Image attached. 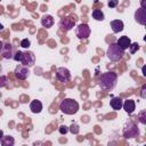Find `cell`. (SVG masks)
Returning a JSON list of instances; mask_svg holds the SVG:
<instances>
[{
	"label": "cell",
	"instance_id": "6da1fadb",
	"mask_svg": "<svg viewBox=\"0 0 146 146\" xmlns=\"http://www.w3.org/2000/svg\"><path fill=\"white\" fill-rule=\"evenodd\" d=\"M117 82V74L115 72H105L99 76L98 84L100 89L105 91H111L115 88Z\"/></svg>",
	"mask_w": 146,
	"mask_h": 146
},
{
	"label": "cell",
	"instance_id": "7a4b0ae2",
	"mask_svg": "<svg viewBox=\"0 0 146 146\" xmlns=\"http://www.w3.org/2000/svg\"><path fill=\"white\" fill-rule=\"evenodd\" d=\"M80 106L79 103L76 100H74L73 98H65L64 100H62L60 105H59V110L67 115H73L79 111Z\"/></svg>",
	"mask_w": 146,
	"mask_h": 146
},
{
	"label": "cell",
	"instance_id": "3957f363",
	"mask_svg": "<svg viewBox=\"0 0 146 146\" xmlns=\"http://www.w3.org/2000/svg\"><path fill=\"white\" fill-rule=\"evenodd\" d=\"M124 55V50L117 46V43H111L106 50V56L112 62H119Z\"/></svg>",
	"mask_w": 146,
	"mask_h": 146
},
{
	"label": "cell",
	"instance_id": "277c9868",
	"mask_svg": "<svg viewBox=\"0 0 146 146\" xmlns=\"http://www.w3.org/2000/svg\"><path fill=\"white\" fill-rule=\"evenodd\" d=\"M140 133L138 127L132 123V122H128L123 129V137L125 138H135V137H138Z\"/></svg>",
	"mask_w": 146,
	"mask_h": 146
},
{
	"label": "cell",
	"instance_id": "5b68a950",
	"mask_svg": "<svg viewBox=\"0 0 146 146\" xmlns=\"http://www.w3.org/2000/svg\"><path fill=\"white\" fill-rule=\"evenodd\" d=\"M75 33H76V36H78L80 40H86V39H88L89 35H90V27H89L88 24L81 23L80 25L76 26Z\"/></svg>",
	"mask_w": 146,
	"mask_h": 146
},
{
	"label": "cell",
	"instance_id": "8992f818",
	"mask_svg": "<svg viewBox=\"0 0 146 146\" xmlns=\"http://www.w3.org/2000/svg\"><path fill=\"white\" fill-rule=\"evenodd\" d=\"M56 79L59 82H63V83L70 82V80H71V72H70V70L66 68V67H58L56 70Z\"/></svg>",
	"mask_w": 146,
	"mask_h": 146
},
{
	"label": "cell",
	"instance_id": "52a82bcc",
	"mask_svg": "<svg viewBox=\"0 0 146 146\" xmlns=\"http://www.w3.org/2000/svg\"><path fill=\"white\" fill-rule=\"evenodd\" d=\"M15 51L16 50L14 49V46L10 42H6V43H3V47H2V50H1V54L0 55L5 59H13Z\"/></svg>",
	"mask_w": 146,
	"mask_h": 146
},
{
	"label": "cell",
	"instance_id": "ba28073f",
	"mask_svg": "<svg viewBox=\"0 0 146 146\" xmlns=\"http://www.w3.org/2000/svg\"><path fill=\"white\" fill-rule=\"evenodd\" d=\"M14 73H15V75H16L17 79H19V80H26L29 78V75H30V70H29L27 66H24V65L21 64L18 66H16Z\"/></svg>",
	"mask_w": 146,
	"mask_h": 146
},
{
	"label": "cell",
	"instance_id": "9c48e42d",
	"mask_svg": "<svg viewBox=\"0 0 146 146\" xmlns=\"http://www.w3.org/2000/svg\"><path fill=\"white\" fill-rule=\"evenodd\" d=\"M35 63V55L32 51H25L23 52V57L21 60V64L27 67H31Z\"/></svg>",
	"mask_w": 146,
	"mask_h": 146
},
{
	"label": "cell",
	"instance_id": "30bf717a",
	"mask_svg": "<svg viewBox=\"0 0 146 146\" xmlns=\"http://www.w3.org/2000/svg\"><path fill=\"white\" fill-rule=\"evenodd\" d=\"M74 25H75V21L72 19L71 17H63L59 21V27L65 31H70L72 27H74Z\"/></svg>",
	"mask_w": 146,
	"mask_h": 146
},
{
	"label": "cell",
	"instance_id": "8fae6325",
	"mask_svg": "<svg viewBox=\"0 0 146 146\" xmlns=\"http://www.w3.org/2000/svg\"><path fill=\"white\" fill-rule=\"evenodd\" d=\"M135 19L137 23L144 25L146 22V13H145V8L140 7L139 9H137V11L135 13Z\"/></svg>",
	"mask_w": 146,
	"mask_h": 146
},
{
	"label": "cell",
	"instance_id": "7c38bea8",
	"mask_svg": "<svg viewBox=\"0 0 146 146\" xmlns=\"http://www.w3.org/2000/svg\"><path fill=\"white\" fill-rule=\"evenodd\" d=\"M122 107H123V110H124L128 114H132V113L135 112V110H136V103H135V100H132V99H128V100H125V102L122 104Z\"/></svg>",
	"mask_w": 146,
	"mask_h": 146
},
{
	"label": "cell",
	"instance_id": "4fadbf2b",
	"mask_svg": "<svg viewBox=\"0 0 146 146\" xmlns=\"http://www.w3.org/2000/svg\"><path fill=\"white\" fill-rule=\"evenodd\" d=\"M111 27H112V31L114 33H119V32H122L123 29H124V24L121 19H114L111 22Z\"/></svg>",
	"mask_w": 146,
	"mask_h": 146
},
{
	"label": "cell",
	"instance_id": "5bb4252c",
	"mask_svg": "<svg viewBox=\"0 0 146 146\" xmlns=\"http://www.w3.org/2000/svg\"><path fill=\"white\" fill-rule=\"evenodd\" d=\"M116 43H117L119 47H121L123 50H125V49L129 48V46H130V43H131V40H130L129 36L123 35V36H120V38H119V40H117Z\"/></svg>",
	"mask_w": 146,
	"mask_h": 146
},
{
	"label": "cell",
	"instance_id": "9a60e30c",
	"mask_svg": "<svg viewBox=\"0 0 146 146\" xmlns=\"http://www.w3.org/2000/svg\"><path fill=\"white\" fill-rule=\"evenodd\" d=\"M30 110H31L32 113L39 114V113L42 111V103H41L40 100H36V99L32 100L31 104H30Z\"/></svg>",
	"mask_w": 146,
	"mask_h": 146
},
{
	"label": "cell",
	"instance_id": "2e32d148",
	"mask_svg": "<svg viewBox=\"0 0 146 146\" xmlns=\"http://www.w3.org/2000/svg\"><path fill=\"white\" fill-rule=\"evenodd\" d=\"M41 24L43 27L46 29H49L54 25V17L51 15H44L41 17Z\"/></svg>",
	"mask_w": 146,
	"mask_h": 146
},
{
	"label": "cell",
	"instance_id": "e0dca14e",
	"mask_svg": "<svg viewBox=\"0 0 146 146\" xmlns=\"http://www.w3.org/2000/svg\"><path fill=\"white\" fill-rule=\"evenodd\" d=\"M122 104H123V100H122L120 97H113V98L111 99V102H110L111 107H112L113 110H115V111L121 110V108H122Z\"/></svg>",
	"mask_w": 146,
	"mask_h": 146
},
{
	"label": "cell",
	"instance_id": "ac0fdd59",
	"mask_svg": "<svg viewBox=\"0 0 146 146\" xmlns=\"http://www.w3.org/2000/svg\"><path fill=\"white\" fill-rule=\"evenodd\" d=\"M0 141H1L2 146H14V144H15V139L11 136H3Z\"/></svg>",
	"mask_w": 146,
	"mask_h": 146
},
{
	"label": "cell",
	"instance_id": "d6986e66",
	"mask_svg": "<svg viewBox=\"0 0 146 146\" xmlns=\"http://www.w3.org/2000/svg\"><path fill=\"white\" fill-rule=\"evenodd\" d=\"M92 18L96 19V21H100L102 22V21H104L105 15L100 9H95V10H92Z\"/></svg>",
	"mask_w": 146,
	"mask_h": 146
},
{
	"label": "cell",
	"instance_id": "ffe728a7",
	"mask_svg": "<svg viewBox=\"0 0 146 146\" xmlns=\"http://www.w3.org/2000/svg\"><path fill=\"white\" fill-rule=\"evenodd\" d=\"M68 131H70L71 133H73V135H78V133L80 132V128H79V125H78L76 123H72V124L68 127Z\"/></svg>",
	"mask_w": 146,
	"mask_h": 146
},
{
	"label": "cell",
	"instance_id": "44dd1931",
	"mask_svg": "<svg viewBox=\"0 0 146 146\" xmlns=\"http://www.w3.org/2000/svg\"><path fill=\"white\" fill-rule=\"evenodd\" d=\"M22 57H23V51H21V50H16V51H15V54H14V57H13V59H14L15 62H18V63H21V60H22Z\"/></svg>",
	"mask_w": 146,
	"mask_h": 146
},
{
	"label": "cell",
	"instance_id": "7402d4cb",
	"mask_svg": "<svg viewBox=\"0 0 146 146\" xmlns=\"http://www.w3.org/2000/svg\"><path fill=\"white\" fill-rule=\"evenodd\" d=\"M138 120H139V122H140L141 124H146V112H145L144 110L139 113V115H138Z\"/></svg>",
	"mask_w": 146,
	"mask_h": 146
},
{
	"label": "cell",
	"instance_id": "603a6c76",
	"mask_svg": "<svg viewBox=\"0 0 146 146\" xmlns=\"http://www.w3.org/2000/svg\"><path fill=\"white\" fill-rule=\"evenodd\" d=\"M138 49H139V44H138L137 42H131V43H130V46H129V50H130L131 54H135Z\"/></svg>",
	"mask_w": 146,
	"mask_h": 146
},
{
	"label": "cell",
	"instance_id": "cb8c5ba5",
	"mask_svg": "<svg viewBox=\"0 0 146 146\" xmlns=\"http://www.w3.org/2000/svg\"><path fill=\"white\" fill-rule=\"evenodd\" d=\"M8 83V79L6 75H0V88H3L6 87Z\"/></svg>",
	"mask_w": 146,
	"mask_h": 146
},
{
	"label": "cell",
	"instance_id": "d4e9b609",
	"mask_svg": "<svg viewBox=\"0 0 146 146\" xmlns=\"http://www.w3.org/2000/svg\"><path fill=\"white\" fill-rule=\"evenodd\" d=\"M30 46H31V41H30L29 39H23V40L21 41V47L27 49V48H30Z\"/></svg>",
	"mask_w": 146,
	"mask_h": 146
},
{
	"label": "cell",
	"instance_id": "484cf974",
	"mask_svg": "<svg viewBox=\"0 0 146 146\" xmlns=\"http://www.w3.org/2000/svg\"><path fill=\"white\" fill-rule=\"evenodd\" d=\"M58 131H59L60 135H65V133L68 132V127H66L65 124H63V125H60V127L58 128Z\"/></svg>",
	"mask_w": 146,
	"mask_h": 146
},
{
	"label": "cell",
	"instance_id": "4316f807",
	"mask_svg": "<svg viewBox=\"0 0 146 146\" xmlns=\"http://www.w3.org/2000/svg\"><path fill=\"white\" fill-rule=\"evenodd\" d=\"M119 5V0H110L108 1V7L110 8H115Z\"/></svg>",
	"mask_w": 146,
	"mask_h": 146
},
{
	"label": "cell",
	"instance_id": "83f0119b",
	"mask_svg": "<svg viewBox=\"0 0 146 146\" xmlns=\"http://www.w3.org/2000/svg\"><path fill=\"white\" fill-rule=\"evenodd\" d=\"M141 97H143V98H145V97H146V96H145V86H144V87H143V89H141Z\"/></svg>",
	"mask_w": 146,
	"mask_h": 146
},
{
	"label": "cell",
	"instance_id": "f1b7e54d",
	"mask_svg": "<svg viewBox=\"0 0 146 146\" xmlns=\"http://www.w3.org/2000/svg\"><path fill=\"white\" fill-rule=\"evenodd\" d=\"M2 47H3V42L0 41V54H1V50H2Z\"/></svg>",
	"mask_w": 146,
	"mask_h": 146
},
{
	"label": "cell",
	"instance_id": "f546056e",
	"mask_svg": "<svg viewBox=\"0 0 146 146\" xmlns=\"http://www.w3.org/2000/svg\"><path fill=\"white\" fill-rule=\"evenodd\" d=\"M2 137H3V131L0 129V140H1V138H2Z\"/></svg>",
	"mask_w": 146,
	"mask_h": 146
},
{
	"label": "cell",
	"instance_id": "4dcf8cb0",
	"mask_svg": "<svg viewBox=\"0 0 146 146\" xmlns=\"http://www.w3.org/2000/svg\"><path fill=\"white\" fill-rule=\"evenodd\" d=\"M0 31H3V25L0 23Z\"/></svg>",
	"mask_w": 146,
	"mask_h": 146
},
{
	"label": "cell",
	"instance_id": "1f68e13d",
	"mask_svg": "<svg viewBox=\"0 0 146 146\" xmlns=\"http://www.w3.org/2000/svg\"><path fill=\"white\" fill-rule=\"evenodd\" d=\"M1 70H2V66H1V64H0V72H1Z\"/></svg>",
	"mask_w": 146,
	"mask_h": 146
},
{
	"label": "cell",
	"instance_id": "d6a6232c",
	"mask_svg": "<svg viewBox=\"0 0 146 146\" xmlns=\"http://www.w3.org/2000/svg\"><path fill=\"white\" fill-rule=\"evenodd\" d=\"M0 1H1V0H0Z\"/></svg>",
	"mask_w": 146,
	"mask_h": 146
}]
</instances>
